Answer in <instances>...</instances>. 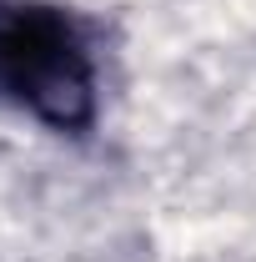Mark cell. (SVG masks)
<instances>
[{"label": "cell", "instance_id": "1", "mask_svg": "<svg viewBox=\"0 0 256 262\" xmlns=\"http://www.w3.org/2000/svg\"><path fill=\"white\" fill-rule=\"evenodd\" d=\"M0 91L56 131L96 121V61L56 5H0Z\"/></svg>", "mask_w": 256, "mask_h": 262}]
</instances>
